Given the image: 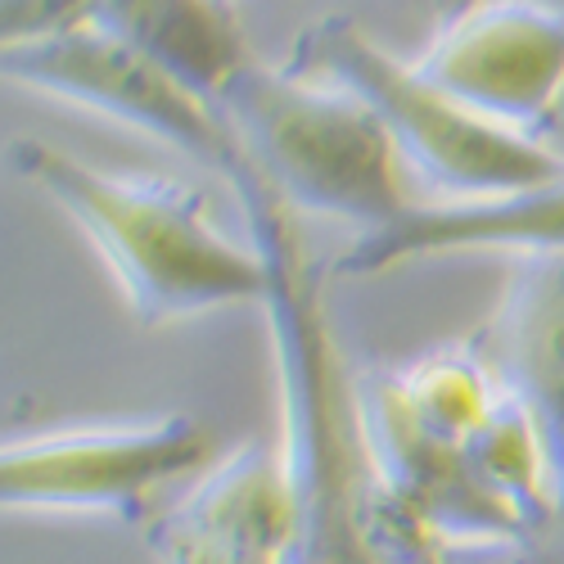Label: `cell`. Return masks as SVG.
Instances as JSON below:
<instances>
[{"label": "cell", "mask_w": 564, "mask_h": 564, "mask_svg": "<svg viewBox=\"0 0 564 564\" xmlns=\"http://www.w3.org/2000/svg\"><path fill=\"white\" fill-rule=\"evenodd\" d=\"M90 19L213 100L245 64L240 28L221 0H90Z\"/></svg>", "instance_id": "obj_11"}, {"label": "cell", "mask_w": 564, "mask_h": 564, "mask_svg": "<svg viewBox=\"0 0 564 564\" xmlns=\"http://www.w3.org/2000/svg\"><path fill=\"white\" fill-rule=\"evenodd\" d=\"M208 447V430L191 415L14 438L0 443V510H86L150 520V497L199 469Z\"/></svg>", "instance_id": "obj_6"}, {"label": "cell", "mask_w": 564, "mask_h": 564, "mask_svg": "<svg viewBox=\"0 0 564 564\" xmlns=\"http://www.w3.org/2000/svg\"><path fill=\"white\" fill-rule=\"evenodd\" d=\"M438 564H564L546 551V542H497V546H469V551H443Z\"/></svg>", "instance_id": "obj_13"}, {"label": "cell", "mask_w": 564, "mask_h": 564, "mask_svg": "<svg viewBox=\"0 0 564 564\" xmlns=\"http://www.w3.org/2000/svg\"><path fill=\"white\" fill-rule=\"evenodd\" d=\"M6 159L96 245L140 325H172L221 303H262L267 267L258 249L230 240L195 185L90 167L36 135L10 140Z\"/></svg>", "instance_id": "obj_2"}, {"label": "cell", "mask_w": 564, "mask_h": 564, "mask_svg": "<svg viewBox=\"0 0 564 564\" xmlns=\"http://www.w3.org/2000/svg\"><path fill=\"white\" fill-rule=\"evenodd\" d=\"M430 6H434V10L443 14V23H447V19H456L460 10H469V6H479V0H430Z\"/></svg>", "instance_id": "obj_14"}, {"label": "cell", "mask_w": 564, "mask_h": 564, "mask_svg": "<svg viewBox=\"0 0 564 564\" xmlns=\"http://www.w3.org/2000/svg\"><path fill=\"white\" fill-rule=\"evenodd\" d=\"M501 249V253H564V176L538 191L492 204H411L393 226L370 230L339 258L348 275H375L411 258Z\"/></svg>", "instance_id": "obj_10"}, {"label": "cell", "mask_w": 564, "mask_h": 564, "mask_svg": "<svg viewBox=\"0 0 564 564\" xmlns=\"http://www.w3.org/2000/svg\"><path fill=\"white\" fill-rule=\"evenodd\" d=\"M484 357L538 430L564 529V253H524L510 262Z\"/></svg>", "instance_id": "obj_9"}, {"label": "cell", "mask_w": 564, "mask_h": 564, "mask_svg": "<svg viewBox=\"0 0 564 564\" xmlns=\"http://www.w3.org/2000/svg\"><path fill=\"white\" fill-rule=\"evenodd\" d=\"M0 82L135 127L191 154L195 163L217 167L221 176H230V167L245 159L213 100L176 82L167 68H159L96 19L0 45Z\"/></svg>", "instance_id": "obj_5"}, {"label": "cell", "mask_w": 564, "mask_h": 564, "mask_svg": "<svg viewBox=\"0 0 564 564\" xmlns=\"http://www.w3.org/2000/svg\"><path fill=\"white\" fill-rule=\"evenodd\" d=\"M411 68L465 113L533 140L564 96V10L479 0L447 19Z\"/></svg>", "instance_id": "obj_7"}, {"label": "cell", "mask_w": 564, "mask_h": 564, "mask_svg": "<svg viewBox=\"0 0 564 564\" xmlns=\"http://www.w3.org/2000/svg\"><path fill=\"white\" fill-rule=\"evenodd\" d=\"M213 105L253 176L285 208L361 226V235L411 208L393 140L344 90L245 59Z\"/></svg>", "instance_id": "obj_3"}, {"label": "cell", "mask_w": 564, "mask_h": 564, "mask_svg": "<svg viewBox=\"0 0 564 564\" xmlns=\"http://www.w3.org/2000/svg\"><path fill=\"white\" fill-rule=\"evenodd\" d=\"M230 191L245 208L249 245L267 267V325L280 375V456H285L299 533L290 564H438L411 529L370 501L352 438L348 384L321 316L312 267L290 230V213L267 185L240 167Z\"/></svg>", "instance_id": "obj_1"}, {"label": "cell", "mask_w": 564, "mask_h": 564, "mask_svg": "<svg viewBox=\"0 0 564 564\" xmlns=\"http://www.w3.org/2000/svg\"><path fill=\"white\" fill-rule=\"evenodd\" d=\"M280 68L366 105L393 140L406 181L430 185L438 195L434 204H492L564 176L560 154L465 113L344 14H325L303 28Z\"/></svg>", "instance_id": "obj_4"}, {"label": "cell", "mask_w": 564, "mask_h": 564, "mask_svg": "<svg viewBox=\"0 0 564 564\" xmlns=\"http://www.w3.org/2000/svg\"><path fill=\"white\" fill-rule=\"evenodd\" d=\"M389 375L415 425L456 452H465V443L488 425L506 398L484 348H469V344L434 348Z\"/></svg>", "instance_id": "obj_12"}, {"label": "cell", "mask_w": 564, "mask_h": 564, "mask_svg": "<svg viewBox=\"0 0 564 564\" xmlns=\"http://www.w3.org/2000/svg\"><path fill=\"white\" fill-rule=\"evenodd\" d=\"M299 501L280 447L245 443L145 520L150 551H181L221 564H290Z\"/></svg>", "instance_id": "obj_8"}]
</instances>
